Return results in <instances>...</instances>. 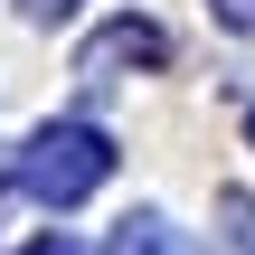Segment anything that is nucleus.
Returning a JSON list of instances; mask_svg holds the SVG:
<instances>
[{"mask_svg": "<svg viewBox=\"0 0 255 255\" xmlns=\"http://www.w3.org/2000/svg\"><path fill=\"white\" fill-rule=\"evenodd\" d=\"M208 9H218L227 28H255V0H208Z\"/></svg>", "mask_w": 255, "mask_h": 255, "instance_id": "4", "label": "nucleus"}, {"mask_svg": "<svg viewBox=\"0 0 255 255\" xmlns=\"http://www.w3.org/2000/svg\"><path fill=\"white\" fill-rule=\"evenodd\" d=\"M170 57V38L151 28V19H123V28H104L95 47H85V76H104V66H161Z\"/></svg>", "mask_w": 255, "mask_h": 255, "instance_id": "2", "label": "nucleus"}, {"mask_svg": "<svg viewBox=\"0 0 255 255\" xmlns=\"http://www.w3.org/2000/svg\"><path fill=\"white\" fill-rule=\"evenodd\" d=\"M114 255H199L170 218H123V237H114Z\"/></svg>", "mask_w": 255, "mask_h": 255, "instance_id": "3", "label": "nucleus"}, {"mask_svg": "<svg viewBox=\"0 0 255 255\" xmlns=\"http://www.w3.org/2000/svg\"><path fill=\"white\" fill-rule=\"evenodd\" d=\"M104 180H114V142H104L95 123H38L28 151H19V189L47 199V208H76V199H95Z\"/></svg>", "mask_w": 255, "mask_h": 255, "instance_id": "1", "label": "nucleus"}, {"mask_svg": "<svg viewBox=\"0 0 255 255\" xmlns=\"http://www.w3.org/2000/svg\"><path fill=\"white\" fill-rule=\"evenodd\" d=\"M19 255H85L76 237H38V246H19Z\"/></svg>", "mask_w": 255, "mask_h": 255, "instance_id": "5", "label": "nucleus"}, {"mask_svg": "<svg viewBox=\"0 0 255 255\" xmlns=\"http://www.w3.org/2000/svg\"><path fill=\"white\" fill-rule=\"evenodd\" d=\"M28 9H38V19H66V9H76V0H28Z\"/></svg>", "mask_w": 255, "mask_h": 255, "instance_id": "6", "label": "nucleus"}]
</instances>
